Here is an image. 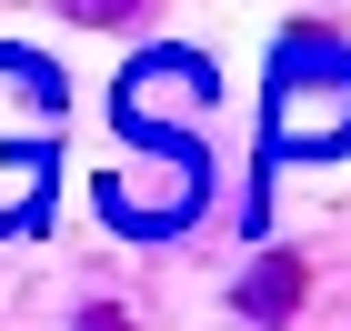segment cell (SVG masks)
I'll return each instance as SVG.
<instances>
[{
  "mask_svg": "<svg viewBox=\"0 0 351 331\" xmlns=\"http://www.w3.org/2000/svg\"><path fill=\"white\" fill-rule=\"evenodd\" d=\"M291 302H301V261H281V251H271L261 271L241 281V311H251V321H271V311H291Z\"/></svg>",
  "mask_w": 351,
  "mask_h": 331,
  "instance_id": "obj_1",
  "label": "cell"
},
{
  "mask_svg": "<svg viewBox=\"0 0 351 331\" xmlns=\"http://www.w3.org/2000/svg\"><path fill=\"white\" fill-rule=\"evenodd\" d=\"M51 10H60L71 30H121V21L141 10V0H51Z\"/></svg>",
  "mask_w": 351,
  "mask_h": 331,
  "instance_id": "obj_2",
  "label": "cell"
}]
</instances>
